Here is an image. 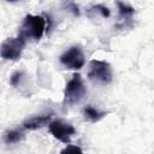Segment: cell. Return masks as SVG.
<instances>
[{"label":"cell","instance_id":"6da1fadb","mask_svg":"<svg viewBox=\"0 0 154 154\" xmlns=\"http://www.w3.org/2000/svg\"><path fill=\"white\" fill-rule=\"evenodd\" d=\"M46 30V19L37 14H26L20 24L19 32L22 37L28 40H40Z\"/></svg>","mask_w":154,"mask_h":154},{"label":"cell","instance_id":"7a4b0ae2","mask_svg":"<svg viewBox=\"0 0 154 154\" xmlns=\"http://www.w3.org/2000/svg\"><path fill=\"white\" fill-rule=\"evenodd\" d=\"M88 78L100 85H107L113 79V71L111 65L105 60H91L89 63L88 70Z\"/></svg>","mask_w":154,"mask_h":154},{"label":"cell","instance_id":"3957f363","mask_svg":"<svg viewBox=\"0 0 154 154\" xmlns=\"http://www.w3.org/2000/svg\"><path fill=\"white\" fill-rule=\"evenodd\" d=\"M87 89L79 73H73L64 89V105L72 106L78 103L85 95Z\"/></svg>","mask_w":154,"mask_h":154},{"label":"cell","instance_id":"277c9868","mask_svg":"<svg viewBox=\"0 0 154 154\" xmlns=\"http://www.w3.org/2000/svg\"><path fill=\"white\" fill-rule=\"evenodd\" d=\"M26 40L18 35L17 37L6 38L0 46V57L5 60H18L24 51Z\"/></svg>","mask_w":154,"mask_h":154},{"label":"cell","instance_id":"5b68a950","mask_svg":"<svg viewBox=\"0 0 154 154\" xmlns=\"http://www.w3.org/2000/svg\"><path fill=\"white\" fill-rule=\"evenodd\" d=\"M48 129L54 138H57L58 141H60L65 144L71 143V138L76 134V129L73 128V125L63 119H54V120L49 122Z\"/></svg>","mask_w":154,"mask_h":154},{"label":"cell","instance_id":"8992f818","mask_svg":"<svg viewBox=\"0 0 154 154\" xmlns=\"http://www.w3.org/2000/svg\"><path fill=\"white\" fill-rule=\"evenodd\" d=\"M61 65L67 70H81L85 64V57L81 47L72 46L60 55Z\"/></svg>","mask_w":154,"mask_h":154},{"label":"cell","instance_id":"52a82bcc","mask_svg":"<svg viewBox=\"0 0 154 154\" xmlns=\"http://www.w3.org/2000/svg\"><path fill=\"white\" fill-rule=\"evenodd\" d=\"M51 118H52V113L35 116V117H31V118H28L26 120H24L22 125L25 130H37V129H41L42 126L47 125L51 122Z\"/></svg>","mask_w":154,"mask_h":154},{"label":"cell","instance_id":"ba28073f","mask_svg":"<svg viewBox=\"0 0 154 154\" xmlns=\"http://www.w3.org/2000/svg\"><path fill=\"white\" fill-rule=\"evenodd\" d=\"M107 113L103 112V111H100L99 108H95L94 106L91 105H88L83 108V116H84V119L90 122V123H96L99 120H101Z\"/></svg>","mask_w":154,"mask_h":154},{"label":"cell","instance_id":"9c48e42d","mask_svg":"<svg viewBox=\"0 0 154 154\" xmlns=\"http://www.w3.org/2000/svg\"><path fill=\"white\" fill-rule=\"evenodd\" d=\"M24 140V134L23 131L14 129V130H8L4 134V142L6 144H13V143H18L20 141Z\"/></svg>","mask_w":154,"mask_h":154},{"label":"cell","instance_id":"30bf717a","mask_svg":"<svg viewBox=\"0 0 154 154\" xmlns=\"http://www.w3.org/2000/svg\"><path fill=\"white\" fill-rule=\"evenodd\" d=\"M117 5H118V8H119L120 18H124V19L125 18H130L135 13V10L131 6H129V5H126V4L122 2V1H117Z\"/></svg>","mask_w":154,"mask_h":154},{"label":"cell","instance_id":"8fae6325","mask_svg":"<svg viewBox=\"0 0 154 154\" xmlns=\"http://www.w3.org/2000/svg\"><path fill=\"white\" fill-rule=\"evenodd\" d=\"M90 11H93V12H97V13H100L102 17H109V10L107 8V7H105V6H102V5H96V6H93L91 8H90Z\"/></svg>","mask_w":154,"mask_h":154},{"label":"cell","instance_id":"7c38bea8","mask_svg":"<svg viewBox=\"0 0 154 154\" xmlns=\"http://www.w3.org/2000/svg\"><path fill=\"white\" fill-rule=\"evenodd\" d=\"M83 150L79 148V147H77V146H73V144H70L69 143V146L66 147V148H64L63 150H61V153H82Z\"/></svg>","mask_w":154,"mask_h":154},{"label":"cell","instance_id":"4fadbf2b","mask_svg":"<svg viewBox=\"0 0 154 154\" xmlns=\"http://www.w3.org/2000/svg\"><path fill=\"white\" fill-rule=\"evenodd\" d=\"M22 75H23L22 72H16V73H13L12 77H11V84H12V85H17L18 82H19V79H20V76H22Z\"/></svg>","mask_w":154,"mask_h":154},{"label":"cell","instance_id":"5bb4252c","mask_svg":"<svg viewBox=\"0 0 154 154\" xmlns=\"http://www.w3.org/2000/svg\"><path fill=\"white\" fill-rule=\"evenodd\" d=\"M6 1H8V2H16V1H19V0H6Z\"/></svg>","mask_w":154,"mask_h":154}]
</instances>
